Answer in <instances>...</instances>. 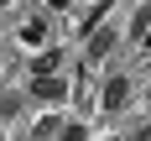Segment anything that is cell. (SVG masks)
Here are the masks:
<instances>
[{
    "mask_svg": "<svg viewBox=\"0 0 151 141\" xmlns=\"http://www.w3.org/2000/svg\"><path fill=\"white\" fill-rule=\"evenodd\" d=\"M21 42H26V47H42L47 42V21H26V26H21Z\"/></svg>",
    "mask_w": 151,
    "mask_h": 141,
    "instance_id": "obj_4",
    "label": "cell"
},
{
    "mask_svg": "<svg viewBox=\"0 0 151 141\" xmlns=\"http://www.w3.org/2000/svg\"><path fill=\"white\" fill-rule=\"evenodd\" d=\"M125 99H130V78H125V73H115V78L104 84V99H99V105H104V110H120Z\"/></svg>",
    "mask_w": 151,
    "mask_h": 141,
    "instance_id": "obj_3",
    "label": "cell"
},
{
    "mask_svg": "<svg viewBox=\"0 0 151 141\" xmlns=\"http://www.w3.org/2000/svg\"><path fill=\"white\" fill-rule=\"evenodd\" d=\"M115 42H120V37H115V26H94V31H89V47H83V63H99Z\"/></svg>",
    "mask_w": 151,
    "mask_h": 141,
    "instance_id": "obj_1",
    "label": "cell"
},
{
    "mask_svg": "<svg viewBox=\"0 0 151 141\" xmlns=\"http://www.w3.org/2000/svg\"><path fill=\"white\" fill-rule=\"evenodd\" d=\"M31 68H37V73H52V68H58V52H52V47H47V52H42V58H37V63H31Z\"/></svg>",
    "mask_w": 151,
    "mask_h": 141,
    "instance_id": "obj_6",
    "label": "cell"
},
{
    "mask_svg": "<svg viewBox=\"0 0 151 141\" xmlns=\"http://www.w3.org/2000/svg\"><path fill=\"white\" fill-rule=\"evenodd\" d=\"M31 94H37V99H47V105H58L63 94H68V84H63L58 73H37V78H31Z\"/></svg>",
    "mask_w": 151,
    "mask_h": 141,
    "instance_id": "obj_2",
    "label": "cell"
},
{
    "mask_svg": "<svg viewBox=\"0 0 151 141\" xmlns=\"http://www.w3.org/2000/svg\"><path fill=\"white\" fill-rule=\"evenodd\" d=\"M141 47H151V31H146V37H141Z\"/></svg>",
    "mask_w": 151,
    "mask_h": 141,
    "instance_id": "obj_9",
    "label": "cell"
},
{
    "mask_svg": "<svg viewBox=\"0 0 151 141\" xmlns=\"http://www.w3.org/2000/svg\"><path fill=\"white\" fill-rule=\"evenodd\" d=\"M136 141H151V125H141V131H136Z\"/></svg>",
    "mask_w": 151,
    "mask_h": 141,
    "instance_id": "obj_8",
    "label": "cell"
},
{
    "mask_svg": "<svg viewBox=\"0 0 151 141\" xmlns=\"http://www.w3.org/2000/svg\"><path fill=\"white\" fill-rule=\"evenodd\" d=\"M58 141H89V125H63Z\"/></svg>",
    "mask_w": 151,
    "mask_h": 141,
    "instance_id": "obj_7",
    "label": "cell"
},
{
    "mask_svg": "<svg viewBox=\"0 0 151 141\" xmlns=\"http://www.w3.org/2000/svg\"><path fill=\"white\" fill-rule=\"evenodd\" d=\"M146 31H151V5H141V11H136V26H130V37H136V42H141Z\"/></svg>",
    "mask_w": 151,
    "mask_h": 141,
    "instance_id": "obj_5",
    "label": "cell"
}]
</instances>
